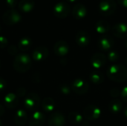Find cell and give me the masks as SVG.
<instances>
[{"label":"cell","instance_id":"cell-1","mask_svg":"<svg viewBox=\"0 0 127 126\" xmlns=\"http://www.w3.org/2000/svg\"><path fill=\"white\" fill-rule=\"evenodd\" d=\"M107 76L115 82H124L127 80V68L123 65H112L107 69Z\"/></svg>","mask_w":127,"mask_h":126},{"label":"cell","instance_id":"cell-2","mask_svg":"<svg viewBox=\"0 0 127 126\" xmlns=\"http://www.w3.org/2000/svg\"><path fill=\"white\" fill-rule=\"evenodd\" d=\"M31 59L26 53L17 54L13 61V68L19 73H25L28 71L31 68Z\"/></svg>","mask_w":127,"mask_h":126},{"label":"cell","instance_id":"cell-3","mask_svg":"<svg viewBox=\"0 0 127 126\" xmlns=\"http://www.w3.org/2000/svg\"><path fill=\"white\" fill-rule=\"evenodd\" d=\"M2 21L7 25H14L19 23L22 16L20 13L15 9H9L6 10L2 15Z\"/></svg>","mask_w":127,"mask_h":126},{"label":"cell","instance_id":"cell-4","mask_svg":"<svg viewBox=\"0 0 127 126\" xmlns=\"http://www.w3.org/2000/svg\"><path fill=\"white\" fill-rule=\"evenodd\" d=\"M71 88L75 94L79 95H83L89 91V85L84 79L77 78L72 81L71 84Z\"/></svg>","mask_w":127,"mask_h":126},{"label":"cell","instance_id":"cell-5","mask_svg":"<svg viewBox=\"0 0 127 126\" xmlns=\"http://www.w3.org/2000/svg\"><path fill=\"white\" fill-rule=\"evenodd\" d=\"M23 104L25 109L28 111H34L40 105V98L37 94L31 92L25 97Z\"/></svg>","mask_w":127,"mask_h":126},{"label":"cell","instance_id":"cell-6","mask_svg":"<svg viewBox=\"0 0 127 126\" xmlns=\"http://www.w3.org/2000/svg\"><path fill=\"white\" fill-rule=\"evenodd\" d=\"M117 5L115 0H101L99 4V10L105 16L112 15L116 10Z\"/></svg>","mask_w":127,"mask_h":126},{"label":"cell","instance_id":"cell-7","mask_svg":"<svg viewBox=\"0 0 127 126\" xmlns=\"http://www.w3.org/2000/svg\"><path fill=\"white\" fill-rule=\"evenodd\" d=\"M54 14L59 19H65L68 17L71 13L70 5L65 1H60L57 3L53 9Z\"/></svg>","mask_w":127,"mask_h":126},{"label":"cell","instance_id":"cell-8","mask_svg":"<svg viewBox=\"0 0 127 126\" xmlns=\"http://www.w3.org/2000/svg\"><path fill=\"white\" fill-rule=\"evenodd\" d=\"M101 114V109L94 105H88L83 110V116L87 120H96L100 118Z\"/></svg>","mask_w":127,"mask_h":126},{"label":"cell","instance_id":"cell-9","mask_svg":"<svg viewBox=\"0 0 127 126\" xmlns=\"http://www.w3.org/2000/svg\"><path fill=\"white\" fill-rule=\"evenodd\" d=\"M68 119L69 123L71 124H72V125H75V126L80 125L81 126H89V123L88 122V120L84 117V116H83L82 114H80L78 112H76V111L71 112L68 114Z\"/></svg>","mask_w":127,"mask_h":126},{"label":"cell","instance_id":"cell-10","mask_svg":"<svg viewBox=\"0 0 127 126\" xmlns=\"http://www.w3.org/2000/svg\"><path fill=\"white\" fill-rule=\"evenodd\" d=\"M115 42L112 36L105 35L101 36L97 42V46L100 50L103 51H108L110 50L114 46Z\"/></svg>","mask_w":127,"mask_h":126},{"label":"cell","instance_id":"cell-11","mask_svg":"<svg viewBox=\"0 0 127 126\" xmlns=\"http://www.w3.org/2000/svg\"><path fill=\"white\" fill-rule=\"evenodd\" d=\"M75 41L78 46L81 48H86L89 45L91 37L88 32L85 30H80L75 36Z\"/></svg>","mask_w":127,"mask_h":126},{"label":"cell","instance_id":"cell-12","mask_svg":"<svg viewBox=\"0 0 127 126\" xmlns=\"http://www.w3.org/2000/svg\"><path fill=\"white\" fill-rule=\"evenodd\" d=\"M112 34L119 39H124L127 37V25L123 22L117 23L112 27Z\"/></svg>","mask_w":127,"mask_h":126},{"label":"cell","instance_id":"cell-13","mask_svg":"<svg viewBox=\"0 0 127 126\" xmlns=\"http://www.w3.org/2000/svg\"><path fill=\"white\" fill-rule=\"evenodd\" d=\"M48 123L49 126H64L65 124V119L62 113L54 112L49 117Z\"/></svg>","mask_w":127,"mask_h":126},{"label":"cell","instance_id":"cell-14","mask_svg":"<svg viewBox=\"0 0 127 126\" xmlns=\"http://www.w3.org/2000/svg\"><path fill=\"white\" fill-rule=\"evenodd\" d=\"M54 51L57 56H64L67 55L69 51L68 44L64 40H60L54 44Z\"/></svg>","mask_w":127,"mask_h":126},{"label":"cell","instance_id":"cell-15","mask_svg":"<svg viewBox=\"0 0 127 126\" xmlns=\"http://www.w3.org/2000/svg\"><path fill=\"white\" fill-rule=\"evenodd\" d=\"M106 60H107V58L103 53H96L91 58V64L95 68L99 69L106 65Z\"/></svg>","mask_w":127,"mask_h":126},{"label":"cell","instance_id":"cell-16","mask_svg":"<svg viewBox=\"0 0 127 126\" xmlns=\"http://www.w3.org/2000/svg\"><path fill=\"white\" fill-rule=\"evenodd\" d=\"M48 56V50L45 46H39L33 51L32 57L36 62H42Z\"/></svg>","mask_w":127,"mask_h":126},{"label":"cell","instance_id":"cell-17","mask_svg":"<svg viewBox=\"0 0 127 126\" xmlns=\"http://www.w3.org/2000/svg\"><path fill=\"white\" fill-rule=\"evenodd\" d=\"M45 121V116L41 111L33 112L29 118V126H42Z\"/></svg>","mask_w":127,"mask_h":126},{"label":"cell","instance_id":"cell-18","mask_svg":"<svg viewBox=\"0 0 127 126\" xmlns=\"http://www.w3.org/2000/svg\"><path fill=\"white\" fill-rule=\"evenodd\" d=\"M71 13L76 19H82L87 15V8L84 4L77 3L72 8Z\"/></svg>","mask_w":127,"mask_h":126},{"label":"cell","instance_id":"cell-19","mask_svg":"<svg viewBox=\"0 0 127 126\" xmlns=\"http://www.w3.org/2000/svg\"><path fill=\"white\" fill-rule=\"evenodd\" d=\"M4 105L6 108L9 109H13L15 108L19 102L18 97L16 94H13V93H9L6 95V97L4 99Z\"/></svg>","mask_w":127,"mask_h":126},{"label":"cell","instance_id":"cell-20","mask_svg":"<svg viewBox=\"0 0 127 126\" xmlns=\"http://www.w3.org/2000/svg\"><path fill=\"white\" fill-rule=\"evenodd\" d=\"M19 9L24 13H29L32 11L35 7V1L33 0H21L18 4Z\"/></svg>","mask_w":127,"mask_h":126},{"label":"cell","instance_id":"cell-21","mask_svg":"<svg viewBox=\"0 0 127 126\" xmlns=\"http://www.w3.org/2000/svg\"><path fill=\"white\" fill-rule=\"evenodd\" d=\"M95 30L98 33L104 34L111 30V25L106 20H99L95 25Z\"/></svg>","mask_w":127,"mask_h":126},{"label":"cell","instance_id":"cell-22","mask_svg":"<svg viewBox=\"0 0 127 126\" xmlns=\"http://www.w3.org/2000/svg\"><path fill=\"white\" fill-rule=\"evenodd\" d=\"M15 123L19 126H24L28 121V114L23 109H19L14 117Z\"/></svg>","mask_w":127,"mask_h":126},{"label":"cell","instance_id":"cell-23","mask_svg":"<svg viewBox=\"0 0 127 126\" xmlns=\"http://www.w3.org/2000/svg\"><path fill=\"white\" fill-rule=\"evenodd\" d=\"M42 108L46 113H52L55 108V102L51 97H45L42 102Z\"/></svg>","mask_w":127,"mask_h":126},{"label":"cell","instance_id":"cell-24","mask_svg":"<svg viewBox=\"0 0 127 126\" xmlns=\"http://www.w3.org/2000/svg\"><path fill=\"white\" fill-rule=\"evenodd\" d=\"M122 107H123V105H122L121 101L118 99L112 100L109 104V110L113 114H119L122 110Z\"/></svg>","mask_w":127,"mask_h":126},{"label":"cell","instance_id":"cell-25","mask_svg":"<svg viewBox=\"0 0 127 126\" xmlns=\"http://www.w3.org/2000/svg\"><path fill=\"white\" fill-rule=\"evenodd\" d=\"M32 45V40L30 37L24 36L18 42V49L21 51H27Z\"/></svg>","mask_w":127,"mask_h":126},{"label":"cell","instance_id":"cell-26","mask_svg":"<svg viewBox=\"0 0 127 126\" xmlns=\"http://www.w3.org/2000/svg\"><path fill=\"white\" fill-rule=\"evenodd\" d=\"M89 79L95 85H100L104 81V76L102 72L95 71L89 74Z\"/></svg>","mask_w":127,"mask_h":126},{"label":"cell","instance_id":"cell-27","mask_svg":"<svg viewBox=\"0 0 127 126\" xmlns=\"http://www.w3.org/2000/svg\"><path fill=\"white\" fill-rule=\"evenodd\" d=\"M107 58L110 62H115L118 61L120 56H119V53L116 50H110L107 55Z\"/></svg>","mask_w":127,"mask_h":126},{"label":"cell","instance_id":"cell-28","mask_svg":"<svg viewBox=\"0 0 127 126\" xmlns=\"http://www.w3.org/2000/svg\"><path fill=\"white\" fill-rule=\"evenodd\" d=\"M60 91L62 94L65 95H68L71 93V86H68V85H65V84H63L60 87Z\"/></svg>","mask_w":127,"mask_h":126},{"label":"cell","instance_id":"cell-29","mask_svg":"<svg viewBox=\"0 0 127 126\" xmlns=\"http://www.w3.org/2000/svg\"><path fill=\"white\" fill-rule=\"evenodd\" d=\"M5 2L10 9H14L19 4L17 0H5Z\"/></svg>","mask_w":127,"mask_h":126},{"label":"cell","instance_id":"cell-30","mask_svg":"<svg viewBox=\"0 0 127 126\" xmlns=\"http://www.w3.org/2000/svg\"><path fill=\"white\" fill-rule=\"evenodd\" d=\"M17 51H18V48L16 46L12 45H10L8 49H7V52L10 55H12V56H14V55H17Z\"/></svg>","mask_w":127,"mask_h":126},{"label":"cell","instance_id":"cell-31","mask_svg":"<svg viewBox=\"0 0 127 126\" xmlns=\"http://www.w3.org/2000/svg\"><path fill=\"white\" fill-rule=\"evenodd\" d=\"M8 43L7 39L4 36H0V48H4Z\"/></svg>","mask_w":127,"mask_h":126},{"label":"cell","instance_id":"cell-32","mask_svg":"<svg viewBox=\"0 0 127 126\" xmlns=\"http://www.w3.org/2000/svg\"><path fill=\"white\" fill-rule=\"evenodd\" d=\"M121 97L122 98V100L125 102H127V85L124 86L121 91Z\"/></svg>","mask_w":127,"mask_h":126},{"label":"cell","instance_id":"cell-33","mask_svg":"<svg viewBox=\"0 0 127 126\" xmlns=\"http://www.w3.org/2000/svg\"><path fill=\"white\" fill-rule=\"evenodd\" d=\"M110 95L112 97L117 98V97H118L121 96V91L118 88H112L110 91Z\"/></svg>","mask_w":127,"mask_h":126},{"label":"cell","instance_id":"cell-34","mask_svg":"<svg viewBox=\"0 0 127 126\" xmlns=\"http://www.w3.org/2000/svg\"><path fill=\"white\" fill-rule=\"evenodd\" d=\"M26 94V90L24 88H19L16 91V96L18 97H25Z\"/></svg>","mask_w":127,"mask_h":126},{"label":"cell","instance_id":"cell-35","mask_svg":"<svg viewBox=\"0 0 127 126\" xmlns=\"http://www.w3.org/2000/svg\"><path fill=\"white\" fill-rule=\"evenodd\" d=\"M6 88V82L4 79L0 77V91H2Z\"/></svg>","mask_w":127,"mask_h":126},{"label":"cell","instance_id":"cell-36","mask_svg":"<svg viewBox=\"0 0 127 126\" xmlns=\"http://www.w3.org/2000/svg\"><path fill=\"white\" fill-rule=\"evenodd\" d=\"M118 2L120 5L127 8V0H118Z\"/></svg>","mask_w":127,"mask_h":126},{"label":"cell","instance_id":"cell-37","mask_svg":"<svg viewBox=\"0 0 127 126\" xmlns=\"http://www.w3.org/2000/svg\"><path fill=\"white\" fill-rule=\"evenodd\" d=\"M4 111H5V109H4V106L0 105V117L2 116L4 114Z\"/></svg>","mask_w":127,"mask_h":126},{"label":"cell","instance_id":"cell-38","mask_svg":"<svg viewBox=\"0 0 127 126\" xmlns=\"http://www.w3.org/2000/svg\"><path fill=\"white\" fill-rule=\"evenodd\" d=\"M124 116L126 117V118H127V106L124 109Z\"/></svg>","mask_w":127,"mask_h":126},{"label":"cell","instance_id":"cell-39","mask_svg":"<svg viewBox=\"0 0 127 126\" xmlns=\"http://www.w3.org/2000/svg\"><path fill=\"white\" fill-rule=\"evenodd\" d=\"M68 2H70V3H74V2H76L77 0H67Z\"/></svg>","mask_w":127,"mask_h":126},{"label":"cell","instance_id":"cell-40","mask_svg":"<svg viewBox=\"0 0 127 126\" xmlns=\"http://www.w3.org/2000/svg\"><path fill=\"white\" fill-rule=\"evenodd\" d=\"M125 62H126V64H127V57L126 58V61H125Z\"/></svg>","mask_w":127,"mask_h":126},{"label":"cell","instance_id":"cell-41","mask_svg":"<svg viewBox=\"0 0 127 126\" xmlns=\"http://www.w3.org/2000/svg\"><path fill=\"white\" fill-rule=\"evenodd\" d=\"M126 47H127V41H126Z\"/></svg>","mask_w":127,"mask_h":126},{"label":"cell","instance_id":"cell-42","mask_svg":"<svg viewBox=\"0 0 127 126\" xmlns=\"http://www.w3.org/2000/svg\"><path fill=\"white\" fill-rule=\"evenodd\" d=\"M0 126H1V121H0Z\"/></svg>","mask_w":127,"mask_h":126},{"label":"cell","instance_id":"cell-43","mask_svg":"<svg viewBox=\"0 0 127 126\" xmlns=\"http://www.w3.org/2000/svg\"><path fill=\"white\" fill-rule=\"evenodd\" d=\"M0 68H1V61H0Z\"/></svg>","mask_w":127,"mask_h":126},{"label":"cell","instance_id":"cell-44","mask_svg":"<svg viewBox=\"0 0 127 126\" xmlns=\"http://www.w3.org/2000/svg\"><path fill=\"white\" fill-rule=\"evenodd\" d=\"M0 32H1V25H0Z\"/></svg>","mask_w":127,"mask_h":126}]
</instances>
